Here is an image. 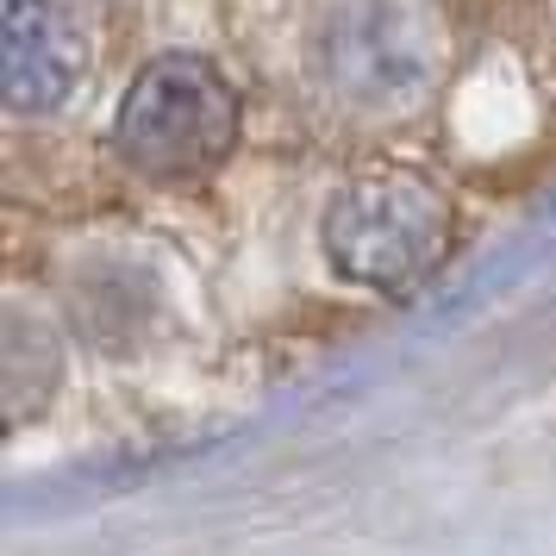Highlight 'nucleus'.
<instances>
[{
	"label": "nucleus",
	"mask_w": 556,
	"mask_h": 556,
	"mask_svg": "<svg viewBox=\"0 0 556 556\" xmlns=\"http://www.w3.org/2000/svg\"><path fill=\"white\" fill-rule=\"evenodd\" d=\"M306 63L331 101L406 113L444 81L451 31L431 0H326L306 31Z\"/></svg>",
	"instance_id": "obj_1"
},
{
	"label": "nucleus",
	"mask_w": 556,
	"mask_h": 556,
	"mask_svg": "<svg viewBox=\"0 0 556 556\" xmlns=\"http://www.w3.org/2000/svg\"><path fill=\"white\" fill-rule=\"evenodd\" d=\"M113 138L151 176H201L238 138V94L206 56L169 51L131 76Z\"/></svg>",
	"instance_id": "obj_2"
},
{
	"label": "nucleus",
	"mask_w": 556,
	"mask_h": 556,
	"mask_svg": "<svg viewBox=\"0 0 556 556\" xmlns=\"http://www.w3.org/2000/svg\"><path fill=\"white\" fill-rule=\"evenodd\" d=\"M444 238H451V213L413 176L351 181L326 213L331 263L369 288H406L413 276H426Z\"/></svg>",
	"instance_id": "obj_3"
},
{
	"label": "nucleus",
	"mask_w": 556,
	"mask_h": 556,
	"mask_svg": "<svg viewBox=\"0 0 556 556\" xmlns=\"http://www.w3.org/2000/svg\"><path fill=\"white\" fill-rule=\"evenodd\" d=\"M88 76V38L63 0H7L0 7V81L13 113H56Z\"/></svg>",
	"instance_id": "obj_4"
}]
</instances>
